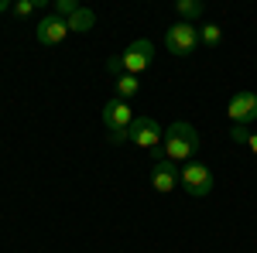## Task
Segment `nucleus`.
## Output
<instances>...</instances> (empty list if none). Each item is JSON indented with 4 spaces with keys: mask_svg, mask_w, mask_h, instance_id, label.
I'll list each match as a JSON object with an SVG mask.
<instances>
[{
    "mask_svg": "<svg viewBox=\"0 0 257 253\" xmlns=\"http://www.w3.org/2000/svg\"><path fill=\"white\" fill-rule=\"evenodd\" d=\"M7 7H11V4H7V0H0V11H7Z\"/></svg>",
    "mask_w": 257,
    "mask_h": 253,
    "instance_id": "obj_18",
    "label": "nucleus"
},
{
    "mask_svg": "<svg viewBox=\"0 0 257 253\" xmlns=\"http://www.w3.org/2000/svg\"><path fill=\"white\" fill-rule=\"evenodd\" d=\"M226 117L233 120V127H247V123H254V120H257V93H250V89L237 93V96L230 99V106H226Z\"/></svg>",
    "mask_w": 257,
    "mask_h": 253,
    "instance_id": "obj_7",
    "label": "nucleus"
},
{
    "mask_svg": "<svg viewBox=\"0 0 257 253\" xmlns=\"http://www.w3.org/2000/svg\"><path fill=\"white\" fill-rule=\"evenodd\" d=\"M175 14L185 21V24H192L196 18H202V4H199V0H175Z\"/></svg>",
    "mask_w": 257,
    "mask_h": 253,
    "instance_id": "obj_11",
    "label": "nucleus"
},
{
    "mask_svg": "<svg viewBox=\"0 0 257 253\" xmlns=\"http://www.w3.org/2000/svg\"><path fill=\"white\" fill-rule=\"evenodd\" d=\"M247 147H250V151L257 154V134H250V140H247Z\"/></svg>",
    "mask_w": 257,
    "mask_h": 253,
    "instance_id": "obj_17",
    "label": "nucleus"
},
{
    "mask_svg": "<svg viewBox=\"0 0 257 253\" xmlns=\"http://www.w3.org/2000/svg\"><path fill=\"white\" fill-rule=\"evenodd\" d=\"M161 140H165V130H161V123L155 117H134L131 123V144H138L141 151H158Z\"/></svg>",
    "mask_w": 257,
    "mask_h": 253,
    "instance_id": "obj_5",
    "label": "nucleus"
},
{
    "mask_svg": "<svg viewBox=\"0 0 257 253\" xmlns=\"http://www.w3.org/2000/svg\"><path fill=\"white\" fill-rule=\"evenodd\" d=\"M131 123H134V110H131L127 99L113 96L106 106H103V127H106V134H110V144L131 140Z\"/></svg>",
    "mask_w": 257,
    "mask_h": 253,
    "instance_id": "obj_3",
    "label": "nucleus"
},
{
    "mask_svg": "<svg viewBox=\"0 0 257 253\" xmlns=\"http://www.w3.org/2000/svg\"><path fill=\"white\" fill-rule=\"evenodd\" d=\"M165 48H168L172 55H192L199 48V28L196 24H185V21L172 24V28L165 31Z\"/></svg>",
    "mask_w": 257,
    "mask_h": 253,
    "instance_id": "obj_6",
    "label": "nucleus"
},
{
    "mask_svg": "<svg viewBox=\"0 0 257 253\" xmlns=\"http://www.w3.org/2000/svg\"><path fill=\"white\" fill-rule=\"evenodd\" d=\"M151 185H155V192L168 195L178 188V168L175 161H168V157H161V161H155L151 164Z\"/></svg>",
    "mask_w": 257,
    "mask_h": 253,
    "instance_id": "obj_8",
    "label": "nucleus"
},
{
    "mask_svg": "<svg viewBox=\"0 0 257 253\" xmlns=\"http://www.w3.org/2000/svg\"><path fill=\"white\" fill-rule=\"evenodd\" d=\"M230 137H233V144H243V147H247V140H250V130H247V127H233V130H230Z\"/></svg>",
    "mask_w": 257,
    "mask_h": 253,
    "instance_id": "obj_15",
    "label": "nucleus"
},
{
    "mask_svg": "<svg viewBox=\"0 0 257 253\" xmlns=\"http://www.w3.org/2000/svg\"><path fill=\"white\" fill-rule=\"evenodd\" d=\"M31 11H35V0H18V4H14V14H18V18H28Z\"/></svg>",
    "mask_w": 257,
    "mask_h": 253,
    "instance_id": "obj_16",
    "label": "nucleus"
},
{
    "mask_svg": "<svg viewBox=\"0 0 257 253\" xmlns=\"http://www.w3.org/2000/svg\"><path fill=\"white\" fill-rule=\"evenodd\" d=\"M96 24V14L89 11V7H79L72 18H69V31H89Z\"/></svg>",
    "mask_w": 257,
    "mask_h": 253,
    "instance_id": "obj_12",
    "label": "nucleus"
},
{
    "mask_svg": "<svg viewBox=\"0 0 257 253\" xmlns=\"http://www.w3.org/2000/svg\"><path fill=\"white\" fill-rule=\"evenodd\" d=\"M35 35H38L41 45H59V41H65V35H69V21L59 18V14H48V18L38 21Z\"/></svg>",
    "mask_w": 257,
    "mask_h": 253,
    "instance_id": "obj_9",
    "label": "nucleus"
},
{
    "mask_svg": "<svg viewBox=\"0 0 257 253\" xmlns=\"http://www.w3.org/2000/svg\"><path fill=\"white\" fill-rule=\"evenodd\" d=\"M76 11H79V4H76V0H55V14H59V18L69 21Z\"/></svg>",
    "mask_w": 257,
    "mask_h": 253,
    "instance_id": "obj_14",
    "label": "nucleus"
},
{
    "mask_svg": "<svg viewBox=\"0 0 257 253\" xmlns=\"http://www.w3.org/2000/svg\"><path fill=\"white\" fill-rule=\"evenodd\" d=\"M113 89H117V99H131L141 93V79L138 76H117Z\"/></svg>",
    "mask_w": 257,
    "mask_h": 253,
    "instance_id": "obj_10",
    "label": "nucleus"
},
{
    "mask_svg": "<svg viewBox=\"0 0 257 253\" xmlns=\"http://www.w3.org/2000/svg\"><path fill=\"white\" fill-rule=\"evenodd\" d=\"M178 185L192 198H206V195L213 192V171L202 161H185V168L178 171Z\"/></svg>",
    "mask_w": 257,
    "mask_h": 253,
    "instance_id": "obj_4",
    "label": "nucleus"
},
{
    "mask_svg": "<svg viewBox=\"0 0 257 253\" xmlns=\"http://www.w3.org/2000/svg\"><path fill=\"white\" fill-rule=\"evenodd\" d=\"M199 147H202V137L192 123L185 120H175L168 130H165V140H161V151L168 161H196Z\"/></svg>",
    "mask_w": 257,
    "mask_h": 253,
    "instance_id": "obj_1",
    "label": "nucleus"
},
{
    "mask_svg": "<svg viewBox=\"0 0 257 253\" xmlns=\"http://www.w3.org/2000/svg\"><path fill=\"white\" fill-rule=\"evenodd\" d=\"M219 38H223V31H219V24H202V31H199V41L202 45H209V48H216Z\"/></svg>",
    "mask_w": 257,
    "mask_h": 253,
    "instance_id": "obj_13",
    "label": "nucleus"
},
{
    "mask_svg": "<svg viewBox=\"0 0 257 253\" xmlns=\"http://www.w3.org/2000/svg\"><path fill=\"white\" fill-rule=\"evenodd\" d=\"M151 62H155V45H151L148 38H138V41L127 45L123 55H117V59L106 62V69H110L113 76H141Z\"/></svg>",
    "mask_w": 257,
    "mask_h": 253,
    "instance_id": "obj_2",
    "label": "nucleus"
}]
</instances>
